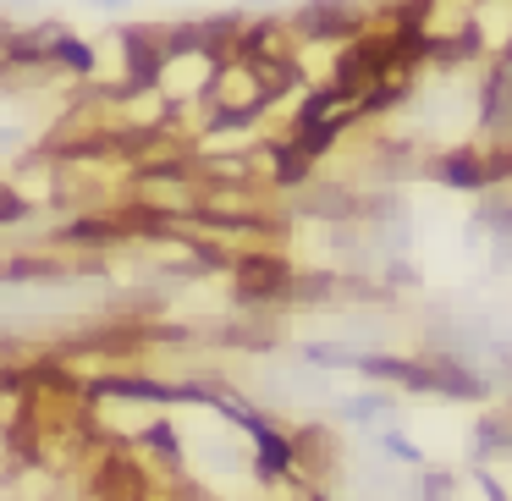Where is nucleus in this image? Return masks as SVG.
I'll return each mask as SVG.
<instances>
[{
    "instance_id": "nucleus-1",
    "label": "nucleus",
    "mask_w": 512,
    "mask_h": 501,
    "mask_svg": "<svg viewBox=\"0 0 512 501\" xmlns=\"http://www.w3.org/2000/svg\"><path fill=\"white\" fill-rule=\"evenodd\" d=\"M298 28L309 39H353L364 28V12H358L353 0H309L298 12Z\"/></svg>"
},
{
    "instance_id": "nucleus-2",
    "label": "nucleus",
    "mask_w": 512,
    "mask_h": 501,
    "mask_svg": "<svg viewBox=\"0 0 512 501\" xmlns=\"http://www.w3.org/2000/svg\"><path fill=\"white\" fill-rule=\"evenodd\" d=\"M122 45H127V72H133V83H155L160 67H166V50H160V39L144 34V28H127Z\"/></svg>"
},
{
    "instance_id": "nucleus-3",
    "label": "nucleus",
    "mask_w": 512,
    "mask_h": 501,
    "mask_svg": "<svg viewBox=\"0 0 512 501\" xmlns=\"http://www.w3.org/2000/svg\"><path fill=\"white\" fill-rule=\"evenodd\" d=\"M237 276H243V292H276V287H287V270H281L276 259H243V265H237Z\"/></svg>"
},
{
    "instance_id": "nucleus-4",
    "label": "nucleus",
    "mask_w": 512,
    "mask_h": 501,
    "mask_svg": "<svg viewBox=\"0 0 512 501\" xmlns=\"http://www.w3.org/2000/svg\"><path fill=\"white\" fill-rule=\"evenodd\" d=\"M50 61H61V67H72V72H94V50L78 45V39H67V34L50 39Z\"/></svg>"
},
{
    "instance_id": "nucleus-5",
    "label": "nucleus",
    "mask_w": 512,
    "mask_h": 501,
    "mask_svg": "<svg viewBox=\"0 0 512 501\" xmlns=\"http://www.w3.org/2000/svg\"><path fill=\"white\" fill-rule=\"evenodd\" d=\"M72 243H105V237H111V226H94V221H83V226H72Z\"/></svg>"
},
{
    "instance_id": "nucleus-6",
    "label": "nucleus",
    "mask_w": 512,
    "mask_h": 501,
    "mask_svg": "<svg viewBox=\"0 0 512 501\" xmlns=\"http://www.w3.org/2000/svg\"><path fill=\"white\" fill-rule=\"evenodd\" d=\"M12 215H23V204H17V199H12V193L0 188V221H12Z\"/></svg>"
},
{
    "instance_id": "nucleus-7",
    "label": "nucleus",
    "mask_w": 512,
    "mask_h": 501,
    "mask_svg": "<svg viewBox=\"0 0 512 501\" xmlns=\"http://www.w3.org/2000/svg\"><path fill=\"white\" fill-rule=\"evenodd\" d=\"M94 6H111V12H116V6H127V0H94Z\"/></svg>"
}]
</instances>
